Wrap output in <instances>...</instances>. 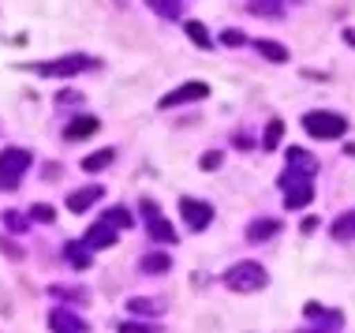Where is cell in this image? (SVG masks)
Listing matches in <instances>:
<instances>
[{"mask_svg":"<svg viewBox=\"0 0 355 333\" xmlns=\"http://www.w3.org/2000/svg\"><path fill=\"white\" fill-rule=\"evenodd\" d=\"M225 284L232 292H262L266 284H270V273L262 270V262L243 259V262H236L232 270L225 273Z\"/></svg>","mask_w":355,"mask_h":333,"instance_id":"6da1fadb","label":"cell"},{"mask_svg":"<svg viewBox=\"0 0 355 333\" xmlns=\"http://www.w3.org/2000/svg\"><path fill=\"white\" fill-rule=\"evenodd\" d=\"M26 169H31V150H23V146L0 150V187L4 191H15Z\"/></svg>","mask_w":355,"mask_h":333,"instance_id":"7a4b0ae2","label":"cell"},{"mask_svg":"<svg viewBox=\"0 0 355 333\" xmlns=\"http://www.w3.org/2000/svg\"><path fill=\"white\" fill-rule=\"evenodd\" d=\"M281 187H284V206L288 210H303L306 203H314V176L288 169V173L281 176Z\"/></svg>","mask_w":355,"mask_h":333,"instance_id":"3957f363","label":"cell"},{"mask_svg":"<svg viewBox=\"0 0 355 333\" xmlns=\"http://www.w3.org/2000/svg\"><path fill=\"white\" fill-rule=\"evenodd\" d=\"M303 131L314 139H340L344 131H348V120H344L340 112H306Z\"/></svg>","mask_w":355,"mask_h":333,"instance_id":"277c9868","label":"cell"},{"mask_svg":"<svg viewBox=\"0 0 355 333\" xmlns=\"http://www.w3.org/2000/svg\"><path fill=\"white\" fill-rule=\"evenodd\" d=\"M180 214H184L187 228H195V232H202V228H209V221H214V206L202 203V198H191V195L180 198Z\"/></svg>","mask_w":355,"mask_h":333,"instance_id":"5b68a950","label":"cell"},{"mask_svg":"<svg viewBox=\"0 0 355 333\" xmlns=\"http://www.w3.org/2000/svg\"><path fill=\"white\" fill-rule=\"evenodd\" d=\"M83 68H90V56L71 53V56H60V60H53V64H37V75H53V79H71V75H79Z\"/></svg>","mask_w":355,"mask_h":333,"instance_id":"8992f818","label":"cell"},{"mask_svg":"<svg viewBox=\"0 0 355 333\" xmlns=\"http://www.w3.org/2000/svg\"><path fill=\"white\" fill-rule=\"evenodd\" d=\"M206 94H209V87H206V83L191 79V83H184V87L168 90L165 98L157 101V105H161V109H176V105H187V101H198V98H206Z\"/></svg>","mask_w":355,"mask_h":333,"instance_id":"52a82bcc","label":"cell"},{"mask_svg":"<svg viewBox=\"0 0 355 333\" xmlns=\"http://www.w3.org/2000/svg\"><path fill=\"white\" fill-rule=\"evenodd\" d=\"M49 330L53 333H86L90 326L75 315V311H68V307H53L49 311Z\"/></svg>","mask_w":355,"mask_h":333,"instance_id":"ba28073f","label":"cell"},{"mask_svg":"<svg viewBox=\"0 0 355 333\" xmlns=\"http://www.w3.org/2000/svg\"><path fill=\"white\" fill-rule=\"evenodd\" d=\"M98 198H105V187L101 184H86V187H79V191L68 195V210L71 214H83V210H90Z\"/></svg>","mask_w":355,"mask_h":333,"instance_id":"9c48e42d","label":"cell"},{"mask_svg":"<svg viewBox=\"0 0 355 333\" xmlns=\"http://www.w3.org/2000/svg\"><path fill=\"white\" fill-rule=\"evenodd\" d=\"M83 244L90 247V251H101V247H112V244H116V232H112V225L98 221V225H90V228H86Z\"/></svg>","mask_w":355,"mask_h":333,"instance_id":"30bf717a","label":"cell"},{"mask_svg":"<svg viewBox=\"0 0 355 333\" xmlns=\"http://www.w3.org/2000/svg\"><path fill=\"white\" fill-rule=\"evenodd\" d=\"M165 307H168L165 300H150V296H131L128 300V311H135V315H150V318L165 315Z\"/></svg>","mask_w":355,"mask_h":333,"instance_id":"8fae6325","label":"cell"},{"mask_svg":"<svg viewBox=\"0 0 355 333\" xmlns=\"http://www.w3.org/2000/svg\"><path fill=\"white\" fill-rule=\"evenodd\" d=\"M288 169H295V173H306V176H314L318 173V161H314L306 150H300V146H292L288 150Z\"/></svg>","mask_w":355,"mask_h":333,"instance_id":"7c38bea8","label":"cell"},{"mask_svg":"<svg viewBox=\"0 0 355 333\" xmlns=\"http://www.w3.org/2000/svg\"><path fill=\"white\" fill-rule=\"evenodd\" d=\"M94 131H98V120L94 117H75L68 128H64V139L68 142H75V139H86V135H94Z\"/></svg>","mask_w":355,"mask_h":333,"instance_id":"4fadbf2b","label":"cell"},{"mask_svg":"<svg viewBox=\"0 0 355 333\" xmlns=\"http://www.w3.org/2000/svg\"><path fill=\"white\" fill-rule=\"evenodd\" d=\"M273 232H281V221H273V217H262V221H251V225H247V240H251V244L270 240Z\"/></svg>","mask_w":355,"mask_h":333,"instance_id":"5bb4252c","label":"cell"},{"mask_svg":"<svg viewBox=\"0 0 355 333\" xmlns=\"http://www.w3.org/2000/svg\"><path fill=\"white\" fill-rule=\"evenodd\" d=\"M139 270H142V273H153V278H157V273H168V270H172V259H168V255H161V251L142 255Z\"/></svg>","mask_w":355,"mask_h":333,"instance_id":"9a60e30c","label":"cell"},{"mask_svg":"<svg viewBox=\"0 0 355 333\" xmlns=\"http://www.w3.org/2000/svg\"><path fill=\"white\" fill-rule=\"evenodd\" d=\"M254 49L262 53L266 60H273V64H284V60H288V49H284L281 42H270V37H258V42H254Z\"/></svg>","mask_w":355,"mask_h":333,"instance_id":"2e32d148","label":"cell"},{"mask_svg":"<svg viewBox=\"0 0 355 333\" xmlns=\"http://www.w3.org/2000/svg\"><path fill=\"white\" fill-rule=\"evenodd\" d=\"M333 240H352L355 236V210H348V214H340L337 221H333Z\"/></svg>","mask_w":355,"mask_h":333,"instance_id":"e0dca14e","label":"cell"},{"mask_svg":"<svg viewBox=\"0 0 355 333\" xmlns=\"http://www.w3.org/2000/svg\"><path fill=\"white\" fill-rule=\"evenodd\" d=\"M184 31H187V37L198 45V49H209V45H214V37H209V31H206L202 23H198V19H187V23H184Z\"/></svg>","mask_w":355,"mask_h":333,"instance_id":"ac0fdd59","label":"cell"},{"mask_svg":"<svg viewBox=\"0 0 355 333\" xmlns=\"http://www.w3.org/2000/svg\"><path fill=\"white\" fill-rule=\"evenodd\" d=\"M64 255H68V262L75 266V270H86V266H90V247H86V244H68V247H64Z\"/></svg>","mask_w":355,"mask_h":333,"instance_id":"d6986e66","label":"cell"},{"mask_svg":"<svg viewBox=\"0 0 355 333\" xmlns=\"http://www.w3.org/2000/svg\"><path fill=\"white\" fill-rule=\"evenodd\" d=\"M150 236L157 244H176V232H172V225L165 221V217H153L150 221Z\"/></svg>","mask_w":355,"mask_h":333,"instance_id":"ffe728a7","label":"cell"},{"mask_svg":"<svg viewBox=\"0 0 355 333\" xmlns=\"http://www.w3.org/2000/svg\"><path fill=\"white\" fill-rule=\"evenodd\" d=\"M112 146H105V150H98V154H90V157H83V169L86 173H98V169H105V165H112Z\"/></svg>","mask_w":355,"mask_h":333,"instance_id":"44dd1931","label":"cell"},{"mask_svg":"<svg viewBox=\"0 0 355 333\" xmlns=\"http://www.w3.org/2000/svg\"><path fill=\"white\" fill-rule=\"evenodd\" d=\"M306 318H329L333 326H340V311H329V307H322V303H306Z\"/></svg>","mask_w":355,"mask_h":333,"instance_id":"7402d4cb","label":"cell"},{"mask_svg":"<svg viewBox=\"0 0 355 333\" xmlns=\"http://www.w3.org/2000/svg\"><path fill=\"white\" fill-rule=\"evenodd\" d=\"M153 12H157L161 19H176L180 12H184V4H180V0H172V4H168V0H153Z\"/></svg>","mask_w":355,"mask_h":333,"instance_id":"603a6c76","label":"cell"},{"mask_svg":"<svg viewBox=\"0 0 355 333\" xmlns=\"http://www.w3.org/2000/svg\"><path fill=\"white\" fill-rule=\"evenodd\" d=\"M281 135H284V123H281V120H270V128H266L262 146H266V150H277V142H281Z\"/></svg>","mask_w":355,"mask_h":333,"instance_id":"cb8c5ba5","label":"cell"},{"mask_svg":"<svg viewBox=\"0 0 355 333\" xmlns=\"http://www.w3.org/2000/svg\"><path fill=\"white\" fill-rule=\"evenodd\" d=\"M101 221L112 225V228H128V225H131V214H128V210H109V214L101 217Z\"/></svg>","mask_w":355,"mask_h":333,"instance_id":"d4e9b609","label":"cell"},{"mask_svg":"<svg viewBox=\"0 0 355 333\" xmlns=\"http://www.w3.org/2000/svg\"><path fill=\"white\" fill-rule=\"evenodd\" d=\"M53 296H60V300H83L86 303V292H79V289H68V284H53Z\"/></svg>","mask_w":355,"mask_h":333,"instance_id":"484cf974","label":"cell"},{"mask_svg":"<svg viewBox=\"0 0 355 333\" xmlns=\"http://www.w3.org/2000/svg\"><path fill=\"white\" fill-rule=\"evenodd\" d=\"M120 333H153L157 326H146V322H116Z\"/></svg>","mask_w":355,"mask_h":333,"instance_id":"4316f807","label":"cell"},{"mask_svg":"<svg viewBox=\"0 0 355 333\" xmlns=\"http://www.w3.org/2000/svg\"><path fill=\"white\" fill-rule=\"evenodd\" d=\"M31 217H34V221H45V225H53V221H56V210H53V206H34V210H31Z\"/></svg>","mask_w":355,"mask_h":333,"instance_id":"83f0119b","label":"cell"},{"mask_svg":"<svg viewBox=\"0 0 355 333\" xmlns=\"http://www.w3.org/2000/svg\"><path fill=\"white\" fill-rule=\"evenodd\" d=\"M4 221H8V228H12V232H26V217H23V214L12 210V214L4 217Z\"/></svg>","mask_w":355,"mask_h":333,"instance_id":"f1b7e54d","label":"cell"},{"mask_svg":"<svg viewBox=\"0 0 355 333\" xmlns=\"http://www.w3.org/2000/svg\"><path fill=\"white\" fill-rule=\"evenodd\" d=\"M0 251H4V255H12L15 262H23V251H19V247H15L12 240H8V236H0Z\"/></svg>","mask_w":355,"mask_h":333,"instance_id":"f546056e","label":"cell"},{"mask_svg":"<svg viewBox=\"0 0 355 333\" xmlns=\"http://www.w3.org/2000/svg\"><path fill=\"white\" fill-rule=\"evenodd\" d=\"M251 12H254V15H281L284 8H281V4H251Z\"/></svg>","mask_w":355,"mask_h":333,"instance_id":"4dcf8cb0","label":"cell"},{"mask_svg":"<svg viewBox=\"0 0 355 333\" xmlns=\"http://www.w3.org/2000/svg\"><path fill=\"white\" fill-rule=\"evenodd\" d=\"M220 42H225V45H243V42H247V37H243V34H239V31H232V26H228V31H225V34H220Z\"/></svg>","mask_w":355,"mask_h":333,"instance_id":"1f68e13d","label":"cell"},{"mask_svg":"<svg viewBox=\"0 0 355 333\" xmlns=\"http://www.w3.org/2000/svg\"><path fill=\"white\" fill-rule=\"evenodd\" d=\"M217 165H220V150H209L202 157V169H217Z\"/></svg>","mask_w":355,"mask_h":333,"instance_id":"d6a6232c","label":"cell"},{"mask_svg":"<svg viewBox=\"0 0 355 333\" xmlns=\"http://www.w3.org/2000/svg\"><path fill=\"white\" fill-rule=\"evenodd\" d=\"M344 42H348V45H355V31H344Z\"/></svg>","mask_w":355,"mask_h":333,"instance_id":"836d02e7","label":"cell"},{"mask_svg":"<svg viewBox=\"0 0 355 333\" xmlns=\"http://www.w3.org/2000/svg\"><path fill=\"white\" fill-rule=\"evenodd\" d=\"M303 333H322V330H303Z\"/></svg>","mask_w":355,"mask_h":333,"instance_id":"e575fe53","label":"cell"}]
</instances>
